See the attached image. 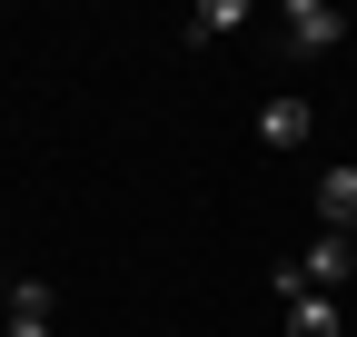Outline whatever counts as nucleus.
Listing matches in <instances>:
<instances>
[{"label":"nucleus","mask_w":357,"mask_h":337,"mask_svg":"<svg viewBox=\"0 0 357 337\" xmlns=\"http://www.w3.org/2000/svg\"><path fill=\"white\" fill-rule=\"evenodd\" d=\"M337 40H347V20L328 10V0H288V50L318 60V50H337Z\"/></svg>","instance_id":"f257e3e1"},{"label":"nucleus","mask_w":357,"mask_h":337,"mask_svg":"<svg viewBox=\"0 0 357 337\" xmlns=\"http://www.w3.org/2000/svg\"><path fill=\"white\" fill-rule=\"evenodd\" d=\"M347 268H357V258H347V238H337V228H328V238H318V248L298 258V278L318 288V298H337V288H347Z\"/></svg>","instance_id":"f03ea898"},{"label":"nucleus","mask_w":357,"mask_h":337,"mask_svg":"<svg viewBox=\"0 0 357 337\" xmlns=\"http://www.w3.org/2000/svg\"><path fill=\"white\" fill-rule=\"evenodd\" d=\"M318 219H328L337 238L357 228V168H328V179H318Z\"/></svg>","instance_id":"7ed1b4c3"},{"label":"nucleus","mask_w":357,"mask_h":337,"mask_svg":"<svg viewBox=\"0 0 357 337\" xmlns=\"http://www.w3.org/2000/svg\"><path fill=\"white\" fill-rule=\"evenodd\" d=\"M258 139H268V149H298V139H307V100H268V109H258Z\"/></svg>","instance_id":"20e7f679"},{"label":"nucleus","mask_w":357,"mask_h":337,"mask_svg":"<svg viewBox=\"0 0 357 337\" xmlns=\"http://www.w3.org/2000/svg\"><path fill=\"white\" fill-rule=\"evenodd\" d=\"M288 337H337V298H298L288 308Z\"/></svg>","instance_id":"39448f33"},{"label":"nucleus","mask_w":357,"mask_h":337,"mask_svg":"<svg viewBox=\"0 0 357 337\" xmlns=\"http://www.w3.org/2000/svg\"><path fill=\"white\" fill-rule=\"evenodd\" d=\"M218 30H238V0H199L189 10V40H218Z\"/></svg>","instance_id":"423d86ee"},{"label":"nucleus","mask_w":357,"mask_h":337,"mask_svg":"<svg viewBox=\"0 0 357 337\" xmlns=\"http://www.w3.org/2000/svg\"><path fill=\"white\" fill-rule=\"evenodd\" d=\"M50 308H60V298H50L40 278H20V288H10V318H50Z\"/></svg>","instance_id":"0eeeda50"},{"label":"nucleus","mask_w":357,"mask_h":337,"mask_svg":"<svg viewBox=\"0 0 357 337\" xmlns=\"http://www.w3.org/2000/svg\"><path fill=\"white\" fill-rule=\"evenodd\" d=\"M10 337H50V318H10Z\"/></svg>","instance_id":"6e6552de"}]
</instances>
